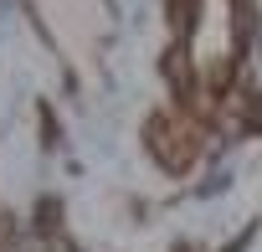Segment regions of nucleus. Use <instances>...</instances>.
I'll return each mask as SVG.
<instances>
[{
	"label": "nucleus",
	"instance_id": "f257e3e1",
	"mask_svg": "<svg viewBox=\"0 0 262 252\" xmlns=\"http://www.w3.org/2000/svg\"><path fill=\"white\" fill-rule=\"evenodd\" d=\"M144 144H149V155L170 175H180V170H190L201 160V134L190 129V118H180V113H155L149 129H144Z\"/></svg>",
	"mask_w": 262,
	"mask_h": 252
}]
</instances>
